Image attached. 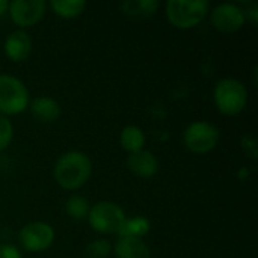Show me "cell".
<instances>
[{"mask_svg": "<svg viewBox=\"0 0 258 258\" xmlns=\"http://www.w3.org/2000/svg\"><path fill=\"white\" fill-rule=\"evenodd\" d=\"M94 165L91 157L80 150L62 153L53 166V178L59 187L68 192L82 189L92 177Z\"/></svg>", "mask_w": 258, "mask_h": 258, "instance_id": "cell-1", "label": "cell"}, {"mask_svg": "<svg viewBox=\"0 0 258 258\" xmlns=\"http://www.w3.org/2000/svg\"><path fill=\"white\" fill-rule=\"evenodd\" d=\"M249 92L246 85L234 77H224L213 88V103L219 113L236 116L246 109Z\"/></svg>", "mask_w": 258, "mask_h": 258, "instance_id": "cell-2", "label": "cell"}, {"mask_svg": "<svg viewBox=\"0 0 258 258\" xmlns=\"http://www.w3.org/2000/svg\"><path fill=\"white\" fill-rule=\"evenodd\" d=\"M210 12L207 0H169L165 5L166 20L180 30H190L200 26Z\"/></svg>", "mask_w": 258, "mask_h": 258, "instance_id": "cell-3", "label": "cell"}, {"mask_svg": "<svg viewBox=\"0 0 258 258\" xmlns=\"http://www.w3.org/2000/svg\"><path fill=\"white\" fill-rule=\"evenodd\" d=\"M29 104L30 92L26 83L12 74H0V115L6 118L21 115Z\"/></svg>", "mask_w": 258, "mask_h": 258, "instance_id": "cell-4", "label": "cell"}, {"mask_svg": "<svg viewBox=\"0 0 258 258\" xmlns=\"http://www.w3.org/2000/svg\"><path fill=\"white\" fill-rule=\"evenodd\" d=\"M125 218H127L125 212L119 204L106 200V201H98L95 204H91L86 221L97 234H101V236L116 234L118 236Z\"/></svg>", "mask_w": 258, "mask_h": 258, "instance_id": "cell-5", "label": "cell"}, {"mask_svg": "<svg viewBox=\"0 0 258 258\" xmlns=\"http://www.w3.org/2000/svg\"><path fill=\"white\" fill-rule=\"evenodd\" d=\"M221 139L219 128L204 119L190 122L183 132V144L194 154H207L216 148Z\"/></svg>", "mask_w": 258, "mask_h": 258, "instance_id": "cell-6", "label": "cell"}, {"mask_svg": "<svg viewBox=\"0 0 258 258\" xmlns=\"http://www.w3.org/2000/svg\"><path fill=\"white\" fill-rule=\"evenodd\" d=\"M56 233L53 225L44 221H32L23 225L18 231L20 246L30 254H38L50 249L54 243Z\"/></svg>", "mask_w": 258, "mask_h": 258, "instance_id": "cell-7", "label": "cell"}, {"mask_svg": "<svg viewBox=\"0 0 258 258\" xmlns=\"http://www.w3.org/2000/svg\"><path fill=\"white\" fill-rule=\"evenodd\" d=\"M48 3L45 0H12L8 2V15L17 29L27 30L35 27L47 14Z\"/></svg>", "mask_w": 258, "mask_h": 258, "instance_id": "cell-8", "label": "cell"}, {"mask_svg": "<svg viewBox=\"0 0 258 258\" xmlns=\"http://www.w3.org/2000/svg\"><path fill=\"white\" fill-rule=\"evenodd\" d=\"M210 24L221 33H236L246 23L245 8L237 3H219L210 9Z\"/></svg>", "mask_w": 258, "mask_h": 258, "instance_id": "cell-9", "label": "cell"}, {"mask_svg": "<svg viewBox=\"0 0 258 258\" xmlns=\"http://www.w3.org/2000/svg\"><path fill=\"white\" fill-rule=\"evenodd\" d=\"M33 50V41L27 30L15 29L12 30L3 42V51L5 56L14 62V63H21L29 59Z\"/></svg>", "mask_w": 258, "mask_h": 258, "instance_id": "cell-10", "label": "cell"}, {"mask_svg": "<svg viewBox=\"0 0 258 258\" xmlns=\"http://www.w3.org/2000/svg\"><path fill=\"white\" fill-rule=\"evenodd\" d=\"M125 165L135 177L142 178V180L154 178L160 169L159 159L156 157L154 153H151L148 150H142L135 154H128Z\"/></svg>", "mask_w": 258, "mask_h": 258, "instance_id": "cell-11", "label": "cell"}, {"mask_svg": "<svg viewBox=\"0 0 258 258\" xmlns=\"http://www.w3.org/2000/svg\"><path fill=\"white\" fill-rule=\"evenodd\" d=\"M29 110L30 115L41 124H53L60 118L62 113L60 104L50 95H39L30 100Z\"/></svg>", "mask_w": 258, "mask_h": 258, "instance_id": "cell-12", "label": "cell"}, {"mask_svg": "<svg viewBox=\"0 0 258 258\" xmlns=\"http://www.w3.org/2000/svg\"><path fill=\"white\" fill-rule=\"evenodd\" d=\"M112 252L116 258H151V249L144 239L118 237Z\"/></svg>", "mask_w": 258, "mask_h": 258, "instance_id": "cell-13", "label": "cell"}, {"mask_svg": "<svg viewBox=\"0 0 258 258\" xmlns=\"http://www.w3.org/2000/svg\"><path fill=\"white\" fill-rule=\"evenodd\" d=\"M145 144H147V136L141 127L133 124L122 127L119 133V145L127 153V156L145 150Z\"/></svg>", "mask_w": 258, "mask_h": 258, "instance_id": "cell-14", "label": "cell"}, {"mask_svg": "<svg viewBox=\"0 0 258 258\" xmlns=\"http://www.w3.org/2000/svg\"><path fill=\"white\" fill-rule=\"evenodd\" d=\"M151 231V222L147 216L136 215L132 218H125L118 237H132V239H144Z\"/></svg>", "mask_w": 258, "mask_h": 258, "instance_id": "cell-15", "label": "cell"}, {"mask_svg": "<svg viewBox=\"0 0 258 258\" xmlns=\"http://www.w3.org/2000/svg\"><path fill=\"white\" fill-rule=\"evenodd\" d=\"M48 8L59 18L74 20L85 12L86 2L85 0H51L48 3Z\"/></svg>", "mask_w": 258, "mask_h": 258, "instance_id": "cell-16", "label": "cell"}, {"mask_svg": "<svg viewBox=\"0 0 258 258\" xmlns=\"http://www.w3.org/2000/svg\"><path fill=\"white\" fill-rule=\"evenodd\" d=\"M160 8V3L157 0H127L121 3V11L125 15L138 17V18H147L153 17Z\"/></svg>", "mask_w": 258, "mask_h": 258, "instance_id": "cell-17", "label": "cell"}, {"mask_svg": "<svg viewBox=\"0 0 258 258\" xmlns=\"http://www.w3.org/2000/svg\"><path fill=\"white\" fill-rule=\"evenodd\" d=\"M89 209H91V204L89 201L79 195V194H73L67 198L65 201V206H63V210L65 213L73 219V221H85L88 218V213H89Z\"/></svg>", "mask_w": 258, "mask_h": 258, "instance_id": "cell-18", "label": "cell"}, {"mask_svg": "<svg viewBox=\"0 0 258 258\" xmlns=\"http://www.w3.org/2000/svg\"><path fill=\"white\" fill-rule=\"evenodd\" d=\"M112 251H113V245L106 237L94 239L85 248V254L88 258H107L112 254Z\"/></svg>", "mask_w": 258, "mask_h": 258, "instance_id": "cell-19", "label": "cell"}, {"mask_svg": "<svg viewBox=\"0 0 258 258\" xmlns=\"http://www.w3.org/2000/svg\"><path fill=\"white\" fill-rule=\"evenodd\" d=\"M14 139V124L9 118L0 115V153L5 151Z\"/></svg>", "mask_w": 258, "mask_h": 258, "instance_id": "cell-20", "label": "cell"}, {"mask_svg": "<svg viewBox=\"0 0 258 258\" xmlns=\"http://www.w3.org/2000/svg\"><path fill=\"white\" fill-rule=\"evenodd\" d=\"M240 148H242V151L246 154V157H249L251 160H255L257 159V139H255V136H252V135H245V136H242V139H240Z\"/></svg>", "mask_w": 258, "mask_h": 258, "instance_id": "cell-21", "label": "cell"}, {"mask_svg": "<svg viewBox=\"0 0 258 258\" xmlns=\"http://www.w3.org/2000/svg\"><path fill=\"white\" fill-rule=\"evenodd\" d=\"M0 258H23V254L12 243H0Z\"/></svg>", "mask_w": 258, "mask_h": 258, "instance_id": "cell-22", "label": "cell"}, {"mask_svg": "<svg viewBox=\"0 0 258 258\" xmlns=\"http://www.w3.org/2000/svg\"><path fill=\"white\" fill-rule=\"evenodd\" d=\"M245 14H246V21L249 20L252 24H257L258 21V5L257 3H249L245 9Z\"/></svg>", "mask_w": 258, "mask_h": 258, "instance_id": "cell-23", "label": "cell"}, {"mask_svg": "<svg viewBox=\"0 0 258 258\" xmlns=\"http://www.w3.org/2000/svg\"><path fill=\"white\" fill-rule=\"evenodd\" d=\"M249 175H251V171H249V168H246V166H242V168L237 171V178H239L240 181H246V180L249 178Z\"/></svg>", "mask_w": 258, "mask_h": 258, "instance_id": "cell-24", "label": "cell"}, {"mask_svg": "<svg viewBox=\"0 0 258 258\" xmlns=\"http://www.w3.org/2000/svg\"><path fill=\"white\" fill-rule=\"evenodd\" d=\"M8 12V2L6 0H0V17L5 15Z\"/></svg>", "mask_w": 258, "mask_h": 258, "instance_id": "cell-25", "label": "cell"}]
</instances>
